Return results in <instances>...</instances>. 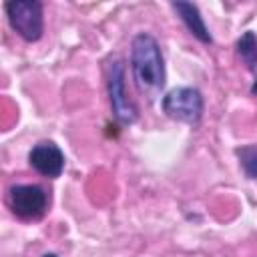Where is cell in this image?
<instances>
[{
    "label": "cell",
    "instance_id": "obj_1",
    "mask_svg": "<svg viewBox=\"0 0 257 257\" xmlns=\"http://www.w3.org/2000/svg\"><path fill=\"white\" fill-rule=\"evenodd\" d=\"M131 70L137 90L155 100L165 86L167 72L161 46L149 32H139L131 40Z\"/></svg>",
    "mask_w": 257,
    "mask_h": 257
},
{
    "label": "cell",
    "instance_id": "obj_2",
    "mask_svg": "<svg viewBox=\"0 0 257 257\" xmlns=\"http://www.w3.org/2000/svg\"><path fill=\"white\" fill-rule=\"evenodd\" d=\"M10 28L26 42H36L44 32L42 2L36 0H12L4 4Z\"/></svg>",
    "mask_w": 257,
    "mask_h": 257
},
{
    "label": "cell",
    "instance_id": "obj_3",
    "mask_svg": "<svg viewBox=\"0 0 257 257\" xmlns=\"http://www.w3.org/2000/svg\"><path fill=\"white\" fill-rule=\"evenodd\" d=\"M203 106V94L193 86H175L161 100V108L169 118L187 124H197L201 120Z\"/></svg>",
    "mask_w": 257,
    "mask_h": 257
},
{
    "label": "cell",
    "instance_id": "obj_4",
    "mask_svg": "<svg viewBox=\"0 0 257 257\" xmlns=\"http://www.w3.org/2000/svg\"><path fill=\"white\" fill-rule=\"evenodd\" d=\"M106 90H108V102L112 108L114 118L128 126L139 120V108L126 94V84H124V64L122 60L114 58L108 64V76H106Z\"/></svg>",
    "mask_w": 257,
    "mask_h": 257
},
{
    "label": "cell",
    "instance_id": "obj_5",
    "mask_svg": "<svg viewBox=\"0 0 257 257\" xmlns=\"http://www.w3.org/2000/svg\"><path fill=\"white\" fill-rule=\"evenodd\" d=\"M6 203L18 219L36 221L48 209V195L38 185H12L8 189Z\"/></svg>",
    "mask_w": 257,
    "mask_h": 257
},
{
    "label": "cell",
    "instance_id": "obj_6",
    "mask_svg": "<svg viewBox=\"0 0 257 257\" xmlns=\"http://www.w3.org/2000/svg\"><path fill=\"white\" fill-rule=\"evenodd\" d=\"M28 163L38 175L48 177V179H56L64 171V153L60 151V147L56 143L40 141L30 149Z\"/></svg>",
    "mask_w": 257,
    "mask_h": 257
},
{
    "label": "cell",
    "instance_id": "obj_7",
    "mask_svg": "<svg viewBox=\"0 0 257 257\" xmlns=\"http://www.w3.org/2000/svg\"><path fill=\"white\" fill-rule=\"evenodd\" d=\"M171 8L177 12V16L181 18V22L187 26V30H189L197 40H201L203 44H211V42H213V36H211V32H209V28H207V24H205V20H203V16H201L197 4L179 0V2H171Z\"/></svg>",
    "mask_w": 257,
    "mask_h": 257
},
{
    "label": "cell",
    "instance_id": "obj_8",
    "mask_svg": "<svg viewBox=\"0 0 257 257\" xmlns=\"http://www.w3.org/2000/svg\"><path fill=\"white\" fill-rule=\"evenodd\" d=\"M237 54L241 56V60L247 64V68H255L257 66V34L253 30L243 32L237 38Z\"/></svg>",
    "mask_w": 257,
    "mask_h": 257
},
{
    "label": "cell",
    "instance_id": "obj_9",
    "mask_svg": "<svg viewBox=\"0 0 257 257\" xmlns=\"http://www.w3.org/2000/svg\"><path fill=\"white\" fill-rule=\"evenodd\" d=\"M235 153H237V157H239V163H241L243 173H245L249 179H257V145L239 147Z\"/></svg>",
    "mask_w": 257,
    "mask_h": 257
},
{
    "label": "cell",
    "instance_id": "obj_10",
    "mask_svg": "<svg viewBox=\"0 0 257 257\" xmlns=\"http://www.w3.org/2000/svg\"><path fill=\"white\" fill-rule=\"evenodd\" d=\"M251 94H255V96H257V78L253 80V86H251Z\"/></svg>",
    "mask_w": 257,
    "mask_h": 257
},
{
    "label": "cell",
    "instance_id": "obj_11",
    "mask_svg": "<svg viewBox=\"0 0 257 257\" xmlns=\"http://www.w3.org/2000/svg\"><path fill=\"white\" fill-rule=\"evenodd\" d=\"M42 257H56V255H54V253H44Z\"/></svg>",
    "mask_w": 257,
    "mask_h": 257
}]
</instances>
